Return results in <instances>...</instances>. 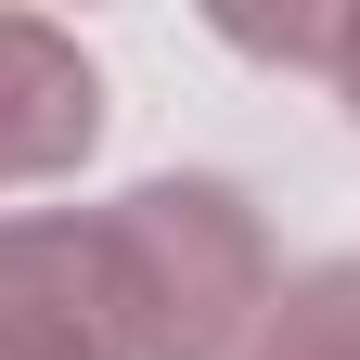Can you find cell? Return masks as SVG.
<instances>
[{"label":"cell","mask_w":360,"mask_h":360,"mask_svg":"<svg viewBox=\"0 0 360 360\" xmlns=\"http://www.w3.org/2000/svg\"><path fill=\"white\" fill-rule=\"evenodd\" d=\"M116 232V283H129V335L142 360H245L270 322V232L232 180H142L103 206Z\"/></svg>","instance_id":"6da1fadb"},{"label":"cell","mask_w":360,"mask_h":360,"mask_svg":"<svg viewBox=\"0 0 360 360\" xmlns=\"http://www.w3.org/2000/svg\"><path fill=\"white\" fill-rule=\"evenodd\" d=\"M0 360H142L103 206L90 219L77 206L0 219Z\"/></svg>","instance_id":"7a4b0ae2"},{"label":"cell","mask_w":360,"mask_h":360,"mask_svg":"<svg viewBox=\"0 0 360 360\" xmlns=\"http://www.w3.org/2000/svg\"><path fill=\"white\" fill-rule=\"evenodd\" d=\"M90 142H103V65L52 13H0V193L65 180Z\"/></svg>","instance_id":"3957f363"},{"label":"cell","mask_w":360,"mask_h":360,"mask_svg":"<svg viewBox=\"0 0 360 360\" xmlns=\"http://www.w3.org/2000/svg\"><path fill=\"white\" fill-rule=\"evenodd\" d=\"M245 360H360V257H322L270 296V322Z\"/></svg>","instance_id":"277c9868"},{"label":"cell","mask_w":360,"mask_h":360,"mask_svg":"<svg viewBox=\"0 0 360 360\" xmlns=\"http://www.w3.org/2000/svg\"><path fill=\"white\" fill-rule=\"evenodd\" d=\"M219 39H245V52H270V65H347L360 52V0L347 13H219Z\"/></svg>","instance_id":"5b68a950"},{"label":"cell","mask_w":360,"mask_h":360,"mask_svg":"<svg viewBox=\"0 0 360 360\" xmlns=\"http://www.w3.org/2000/svg\"><path fill=\"white\" fill-rule=\"evenodd\" d=\"M335 90H347V116H360V52H347V65H335Z\"/></svg>","instance_id":"8992f818"}]
</instances>
